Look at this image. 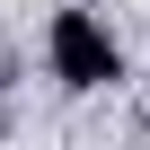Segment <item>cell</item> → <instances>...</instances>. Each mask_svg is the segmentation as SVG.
Segmentation results:
<instances>
[{
  "instance_id": "cell-1",
  "label": "cell",
  "mask_w": 150,
  "mask_h": 150,
  "mask_svg": "<svg viewBox=\"0 0 150 150\" xmlns=\"http://www.w3.org/2000/svg\"><path fill=\"white\" fill-rule=\"evenodd\" d=\"M44 53H53V80L62 88H115L124 80V44L106 35L97 9H62L53 35H44Z\"/></svg>"
}]
</instances>
